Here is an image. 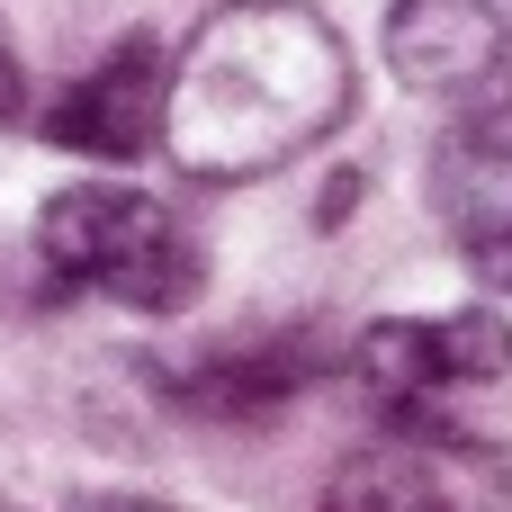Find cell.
<instances>
[{
  "mask_svg": "<svg viewBox=\"0 0 512 512\" xmlns=\"http://www.w3.org/2000/svg\"><path fill=\"white\" fill-rule=\"evenodd\" d=\"M27 108V72H18V45H9V27H0V126Z\"/></svg>",
  "mask_w": 512,
  "mask_h": 512,
  "instance_id": "cell-9",
  "label": "cell"
},
{
  "mask_svg": "<svg viewBox=\"0 0 512 512\" xmlns=\"http://www.w3.org/2000/svg\"><path fill=\"white\" fill-rule=\"evenodd\" d=\"M512 27L495 0H396L387 9V72L423 99H486L504 90Z\"/></svg>",
  "mask_w": 512,
  "mask_h": 512,
  "instance_id": "cell-6",
  "label": "cell"
},
{
  "mask_svg": "<svg viewBox=\"0 0 512 512\" xmlns=\"http://www.w3.org/2000/svg\"><path fill=\"white\" fill-rule=\"evenodd\" d=\"M36 261H45L63 288L108 297V306H126V315H180V306L198 297V279H207L189 216H180L171 198L108 189V180L45 198V216H36Z\"/></svg>",
  "mask_w": 512,
  "mask_h": 512,
  "instance_id": "cell-2",
  "label": "cell"
},
{
  "mask_svg": "<svg viewBox=\"0 0 512 512\" xmlns=\"http://www.w3.org/2000/svg\"><path fill=\"white\" fill-rule=\"evenodd\" d=\"M432 216L477 288L512 297V81L468 99L432 144Z\"/></svg>",
  "mask_w": 512,
  "mask_h": 512,
  "instance_id": "cell-3",
  "label": "cell"
},
{
  "mask_svg": "<svg viewBox=\"0 0 512 512\" xmlns=\"http://www.w3.org/2000/svg\"><path fill=\"white\" fill-rule=\"evenodd\" d=\"M333 369V342L315 333V324H297V333H243V342H225V351H207L189 378H171L198 414H225V423H252V414H270L279 396H297V387H315Z\"/></svg>",
  "mask_w": 512,
  "mask_h": 512,
  "instance_id": "cell-7",
  "label": "cell"
},
{
  "mask_svg": "<svg viewBox=\"0 0 512 512\" xmlns=\"http://www.w3.org/2000/svg\"><path fill=\"white\" fill-rule=\"evenodd\" d=\"M351 117V45L315 0H225L171 63L162 144L189 180H261Z\"/></svg>",
  "mask_w": 512,
  "mask_h": 512,
  "instance_id": "cell-1",
  "label": "cell"
},
{
  "mask_svg": "<svg viewBox=\"0 0 512 512\" xmlns=\"http://www.w3.org/2000/svg\"><path fill=\"white\" fill-rule=\"evenodd\" d=\"M171 117V54L153 36H117L54 108H45V144L90 153V162H135L162 144Z\"/></svg>",
  "mask_w": 512,
  "mask_h": 512,
  "instance_id": "cell-5",
  "label": "cell"
},
{
  "mask_svg": "<svg viewBox=\"0 0 512 512\" xmlns=\"http://www.w3.org/2000/svg\"><path fill=\"white\" fill-rule=\"evenodd\" d=\"M324 512H468L459 504V468L423 441H369L333 468Z\"/></svg>",
  "mask_w": 512,
  "mask_h": 512,
  "instance_id": "cell-8",
  "label": "cell"
},
{
  "mask_svg": "<svg viewBox=\"0 0 512 512\" xmlns=\"http://www.w3.org/2000/svg\"><path fill=\"white\" fill-rule=\"evenodd\" d=\"M72 512H171V504H144V495H81Z\"/></svg>",
  "mask_w": 512,
  "mask_h": 512,
  "instance_id": "cell-10",
  "label": "cell"
},
{
  "mask_svg": "<svg viewBox=\"0 0 512 512\" xmlns=\"http://www.w3.org/2000/svg\"><path fill=\"white\" fill-rule=\"evenodd\" d=\"M351 369H360V387L396 414V423H414L423 405H441L450 387H486V378H504L512 369V324L495 306H459V315H387V324H369L360 342H351Z\"/></svg>",
  "mask_w": 512,
  "mask_h": 512,
  "instance_id": "cell-4",
  "label": "cell"
}]
</instances>
